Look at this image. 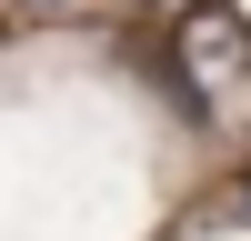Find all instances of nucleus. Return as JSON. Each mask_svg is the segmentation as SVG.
<instances>
[{
	"instance_id": "1",
	"label": "nucleus",
	"mask_w": 251,
	"mask_h": 241,
	"mask_svg": "<svg viewBox=\"0 0 251 241\" xmlns=\"http://www.w3.org/2000/svg\"><path fill=\"white\" fill-rule=\"evenodd\" d=\"M171 91L201 131H251V20L221 0H191L171 20Z\"/></svg>"
},
{
	"instance_id": "2",
	"label": "nucleus",
	"mask_w": 251,
	"mask_h": 241,
	"mask_svg": "<svg viewBox=\"0 0 251 241\" xmlns=\"http://www.w3.org/2000/svg\"><path fill=\"white\" fill-rule=\"evenodd\" d=\"M20 10H71V0H20Z\"/></svg>"
}]
</instances>
